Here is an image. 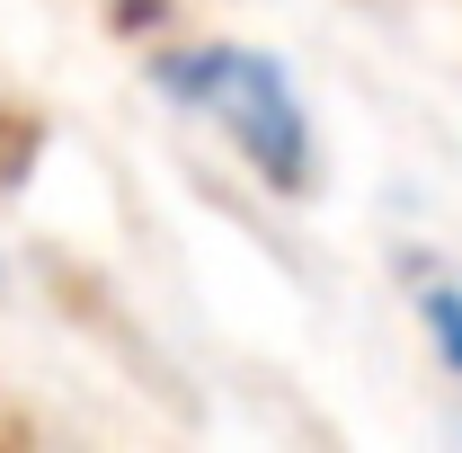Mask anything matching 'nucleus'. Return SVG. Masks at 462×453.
Here are the masks:
<instances>
[{"label": "nucleus", "instance_id": "1", "mask_svg": "<svg viewBox=\"0 0 462 453\" xmlns=\"http://www.w3.org/2000/svg\"><path fill=\"white\" fill-rule=\"evenodd\" d=\"M152 80L170 89L187 116H205L231 152L249 161V178H267L276 196H302L311 170H320V134H311V107L293 89V71L258 45H231V36H196L178 54L152 62Z\"/></svg>", "mask_w": 462, "mask_h": 453}, {"label": "nucleus", "instance_id": "2", "mask_svg": "<svg viewBox=\"0 0 462 453\" xmlns=\"http://www.w3.org/2000/svg\"><path fill=\"white\" fill-rule=\"evenodd\" d=\"M418 329L436 347V365L462 383V284L454 276H418Z\"/></svg>", "mask_w": 462, "mask_h": 453}]
</instances>
